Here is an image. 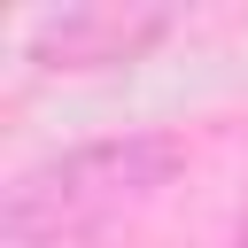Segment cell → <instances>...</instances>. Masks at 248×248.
<instances>
[{
    "label": "cell",
    "instance_id": "obj_4",
    "mask_svg": "<svg viewBox=\"0 0 248 248\" xmlns=\"http://www.w3.org/2000/svg\"><path fill=\"white\" fill-rule=\"evenodd\" d=\"M232 248H248V217H240V240H232Z\"/></svg>",
    "mask_w": 248,
    "mask_h": 248
},
{
    "label": "cell",
    "instance_id": "obj_3",
    "mask_svg": "<svg viewBox=\"0 0 248 248\" xmlns=\"http://www.w3.org/2000/svg\"><path fill=\"white\" fill-rule=\"evenodd\" d=\"M0 248H85V240H0Z\"/></svg>",
    "mask_w": 248,
    "mask_h": 248
},
{
    "label": "cell",
    "instance_id": "obj_1",
    "mask_svg": "<svg viewBox=\"0 0 248 248\" xmlns=\"http://www.w3.org/2000/svg\"><path fill=\"white\" fill-rule=\"evenodd\" d=\"M178 170H186V140L178 132L78 140V147L16 170V186L0 202V240H85V232L147 209Z\"/></svg>",
    "mask_w": 248,
    "mask_h": 248
},
{
    "label": "cell",
    "instance_id": "obj_2",
    "mask_svg": "<svg viewBox=\"0 0 248 248\" xmlns=\"http://www.w3.org/2000/svg\"><path fill=\"white\" fill-rule=\"evenodd\" d=\"M178 31V8L163 0H78L23 23L31 70H132Z\"/></svg>",
    "mask_w": 248,
    "mask_h": 248
}]
</instances>
